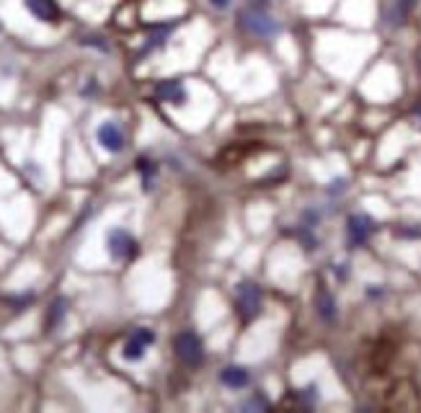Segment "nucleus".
Segmentation results:
<instances>
[{"label":"nucleus","mask_w":421,"mask_h":413,"mask_svg":"<svg viewBox=\"0 0 421 413\" xmlns=\"http://www.w3.org/2000/svg\"><path fill=\"white\" fill-rule=\"evenodd\" d=\"M174 32V24H166V26H158L155 32L150 34V39H148V49H155V47H163V41L168 39V34Z\"/></svg>","instance_id":"obj_13"},{"label":"nucleus","mask_w":421,"mask_h":413,"mask_svg":"<svg viewBox=\"0 0 421 413\" xmlns=\"http://www.w3.org/2000/svg\"><path fill=\"white\" fill-rule=\"evenodd\" d=\"M24 3H26V11H29L34 18L44 21V24H55L57 18H60V6H57L55 0H24Z\"/></svg>","instance_id":"obj_7"},{"label":"nucleus","mask_w":421,"mask_h":413,"mask_svg":"<svg viewBox=\"0 0 421 413\" xmlns=\"http://www.w3.org/2000/svg\"><path fill=\"white\" fill-rule=\"evenodd\" d=\"M238 24L243 32H248L251 37H259V39H269V37H274L279 32V24L269 13V3L266 0H251L246 8L240 11Z\"/></svg>","instance_id":"obj_1"},{"label":"nucleus","mask_w":421,"mask_h":413,"mask_svg":"<svg viewBox=\"0 0 421 413\" xmlns=\"http://www.w3.org/2000/svg\"><path fill=\"white\" fill-rule=\"evenodd\" d=\"M413 8V0H398L396 3V13H393V24H403L408 18V11Z\"/></svg>","instance_id":"obj_14"},{"label":"nucleus","mask_w":421,"mask_h":413,"mask_svg":"<svg viewBox=\"0 0 421 413\" xmlns=\"http://www.w3.org/2000/svg\"><path fill=\"white\" fill-rule=\"evenodd\" d=\"M155 341V334H153L150 328H137L132 339L124 343V349H122V357L127 359V362H140L145 357V349Z\"/></svg>","instance_id":"obj_5"},{"label":"nucleus","mask_w":421,"mask_h":413,"mask_svg":"<svg viewBox=\"0 0 421 413\" xmlns=\"http://www.w3.org/2000/svg\"><path fill=\"white\" fill-rule=\"evenodd\" d=\"M220 380H223L225 388L240 390V388H246V385H248L251 374H248L246 367H225L223 374H220Z\"/></svg>","instance_id":"obj_10"},{"label":"nucleus","mask_w":421,"mask_h":413,"mask_svg":"<svg viewBox=\"0 0 421 413\" xmlns=\"http://www.w3.org/2000/svg\"><path fill=\"white\" fill-rule=\"evenodd\" d=\"M269 400H266V398H264V395H256L254 398V400H248V403H246V408H269Z\"/></svg>","instance_id":"obj_15"},{"label":"nucleus","mask_w":421,"mask_h":413,"mask_svg":"<svg viewBox=\"0 0 421 413\" xmlns=\"http://www.w3.org/2000/svg\"><path fill=\"white\" fill-rule=\"evenodd\" d=\"M106 246H109L112 258H117V261H129V258H135L137 256V240L132 238L127 230H122V228L109 232Z\"/></svg>","instance_id":"obj_4"},{"label":"nucleus","mask_w":421,"mask_h":413,"mask_svg":"<svg viewBox=\"0 0 421 413\" xmlns=\"http://www.w3.org/2000/svg\"><path fill=\"white\" fill-rule=\"evenodd\" d=\"M98 143H101L103 150L119 152L124 148V135H122V129L114 122H106V124L98 127Z\"/></svg>","instance_id":"obj_9"},{"label":"nucleus","mask_w":421,"mask_h":413,"mask_svg":"<svg viewBox=\"0 0 421 413\" xmlns=\"http://www.w3.org/2000/svg\"><path fill=\"white\" fill-rule=\"evenodd\" d=\"M155 96H158L160 101L176 103V106H179V103H186V98H189L186 86H183L181 80H163V83H158Z\"/></svg>","instance_id":"obj_8"},{"label":"nucleus","mask_w":421,"mask_h":413,"mask_svg":"<svg viewBox=\"0 0 421 413\" xmlns=\"http://www.w3.org/2000/svg\"><path fill=\"white\" fill-rule=\"evenodd\" d=\"M65 313H67V300L65 297H57L52 305H49V315H47V328H55L60 326V320L65 318Z\"/></svg>","instance_id":"obj_12"},{"label":"nucleus","mask_w":421,"mask_h":413,"mask_svg":"<svg viewBox=\"0 0 421 413\" xmlns=\"http://www.w3.org/2000/svg\"><path fill=\"white\" fill-rule=\"evenodd\" d=\"M416 112H419V117H421V103H419V109H416Z\"/></svg>","instance_id":"obj_17"},{"label":"nucleus","mask_w":421,"mask_h":413,"mask_svg":"<svg viewBox=\"0 0 421 413\" xmlns=\"http://www.w3.org/2000/svg\"><path fill=\"white\" fill-rule=\"evenodd\" d=\"M373 230H375V223L367 215H351L349 223H346V232H349L351 246H365Z\"/></svg>","instance_id":"obj_6"},{"label":"nucleus","mask_w":421,"mask_h":413,"mask_svg":"<svg viewBox=\"0 0 421 413\" xmlns=\"http://www.w3.org/2000/svg\"><path fill=\"white\" fill-rule=\"evenodd\" d=\"M209 3H212L217 11H228V8H231V0H209Z\"/></svg>","instance_id":"obj_16"},{"label":"nucleus","mask_w":421,"mask_h":413,"mask_svg":"<svg viewBox=\"0 0 421 413\" xmlns=\"http://www.w3.org/2000/svg\"><path fill=\"white\" fill-rule=\"evenodd\" d=\"M318 313L323 320H336V302L334 297H331V292H326V289H320L318 292Z\"/></svg>","instance_id":"obj_11"},{"label":"nucleus","mask_w":421,"mask_h":413,"mask_svg":"<svg viewBox=\"0 0 421 413\" xmlns=\"http://www.w3.org/2000/svg\"><path fill=\"white\" fill-rule=\"evenodd\" d=\"M235 310H238V318L243 323H251V320L259 315L261 310V289L254 284V282H243L238 284V292H235Z\"/></svg>","instance_id":"obj_2"},{"label":"nucleus","mask_w":421,"mask_h":413,"mask_svg":"<svg viewBox=\"0 0 421 413\" xmlns=\"http://www.w3.org/2000/svg\"><path fill=\"white\" fill-rule=\"evenodd\" d=\"M174 349L176 357L181 359L186 367H197L205 357V349H202V339H199L194 331H183L174 339Z\"/></svg>","instance_id":"obj_3"}]
</instances>
